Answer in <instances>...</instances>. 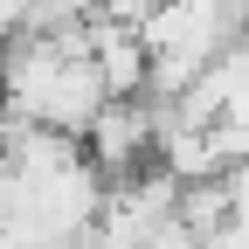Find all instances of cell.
<instances>
[{
  "label": "cell",
  "mask_w": 249,
  "mask_h": 249,
  "mask_svg": "<svg viewBox=\"0 0 249 249\" xmlns=\"http://www.w3.org/2000/svg\"><path fill=\"white\" fill-rule=\"evenodd\" d=\"M160 139H166L160 97H111L97 111V124L83 132V152L104 166V180H132L160 160Z\"/></svg>",
  "instance_id": "obj_1"
},
{
  "label": "cell",
  "mask_w": 249,
  "mask_h": 249,
  "mask_svg": "<svg viewBox=\"0 0 249 249\" xmlns=\"http://www.w3.org/2000/svg\"><path fill=\"white\" fill-rule=\"evenodd\" d=\"M83 49L97 55V70H104V83H111V97H145V90H152V49H145V28L111 21V14H90Z\"/></svg>",
  "instance_id": "obj_2"
},
{
  "label": "cell",
  "mask_w": 249,
  "mask_h": 249,
  "mask_svg": "<svg viewBox=\"0 0 249 249\" xmlns=\"http://www.w3.org/2000/svg\"><path fill=\"white\" fill-rule=\"evenodd\" d=\"M97 14H111V21H132V28H145L152 14H160V0H97Z\"/></svg>",
  "instance_id": "obj_3"
}]
</instances>
